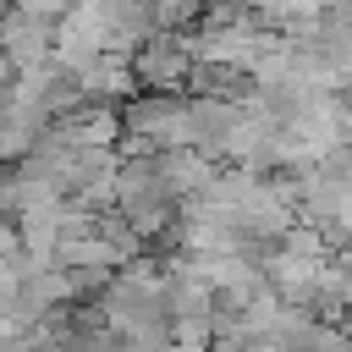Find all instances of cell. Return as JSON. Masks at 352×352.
<instances>
[{
    "label": "cell",
    "mask_w": 352,
    "mask_h": 352,
    "mask_svg": "<svg viewBox=\"0 0 352 352\" xmlns=\"http://www.w3.org/2000/svg\"><path fill=\"white\" fill-rule=\"evenodd\" d=\"M324 264H330V242H324L314 226H292L286 236L264 242V280H270V286H275V297H286L292 308L319 314Z\"/></svg>",
    "instance_id": "1"
},
{
    "label": "cell",
    "mask_w": 352,
    "mask_h": 352,
    "mask_svg": "<svg viewBox=\"0 0 352 352\" xmlns=\"http://www.w3.org/2000/svg\"><path fill=\"white\" fill-rule=\"evenodd\" d=\"M192 148V110L176 94H148L121 116V154H170Z\"/></svg>",
    "instance_id": "2"
},
{
    "label": "cell",
    "mask_w": 352,
    "mask_h": 352,
    "mask_svg": "<svg viewBox=\"0 0 352 352\" xmlns=\"http://www.w3.org/2000/svg\"><path fill=\"white\" fill-rule=\"evenodd\" d=\"M132 77H138V72H132L121 55H110V50H104L94 66H82V72H77V88H82V99H88V94H94V99H110V94H126V88H132Z\"/></svg>",
    "instance_id": "6"
},
{
    "label": "cell",
    "mask_w": 352,
    "mask_h": 352,
    "mask_svg": "<svg viewBox=\"0 0 352 352\" xmlns=\"http://www.w3.org/2000/svg\"><path fill=\"white\" fill-rule=\"evenodd\" d=\"M286 132L302 143V154L314 165L341 154V148H352V104H346V94H319V99L297 104L286 116Z\"/></svg>",
    "instance_id": "3"
},
{
    "label": "cell",
    "mask_w": 352,
    "mask_h": 352,
    "mask_svg": "<svg viewBox=\"0 0 352 352\" xmlns=\"http://www.w3.org/2000/svg\"><path fill=\"white\" fill-rule=\"evenodd\" d=\"M0 55H6L16 72L55 60V22H44V16H28V11H11V16H0Z\"/></svg>",
    "instance_id": "4"
},
{
    "label": "cell",
    "mask_w": 352,
    "mask_h": 352,
    "mask_svg": "<svg viewBox=\"0 0 352 352\" xmlns=\"http://www.w3.org/2000/svg\"><path fill=\"white\" fill-rule=\"evenodd\" d=\"M341 94H346V104H352V66H346V77H341Z\"/></svg>",
    "instance_id": "8"
},
{
    "label": "cell",
    "mask_w": 352,
    "mask_h": 352,
    "mask_svg": "<svg viewBox=\"0 0 352 352\" xmlns=\"http://www.w3.org/2000/svg\"><path fill=\"white\" fill-rule=\"evenodd\" d=\"M132 72H138L148 88H182V82L192 77V50H187L182 38H154V44L138 50Z\"/></svg>",
    "instance_id": "5"
},
{
    "label": "cell",
    "mask_w": 352,
    "mask_h": 352,
    "mask_svg": "<svg viewBox=\"0 0 352 352\" xmlns=\"http://www.w3.org/2000/svg\"><path fill=\"white\" fill-rule=\"evenodd\" d=\"M66 6H72V0H16V11H28V16H44V22L66 16Z\"/></svg>",
    "instance_id": "7"
}]
</instances>
